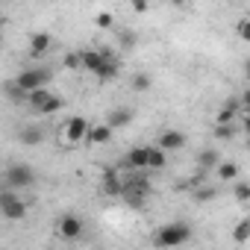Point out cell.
I'll list each match as a JSON object with an SVG mask.
<instances>
[{"label": "cell", "instance_id": "cell-13", "mask_svg": "<svg viewBox=\"0 0 250 250\" xmlns=\"http://www.w3.org/2000/svg\"><path fill=\"white\" fill-rule=\"evenodd\" d=\"M112 127H109V124H97V127H91L88 130V142L91 145H109L112 142Z\"/></svg>", "mask_w": 250, "mask_h": 250}, {"label": "cell", "instance_id": "cell-3", "mask_svg": "<svg viewBox=\"0 0 250 250\" xmlns=\"http://www.w3.org/2000/svg\"><path fill=\"white\" fill-rule=\"evenodd\" d=\"M36 183V174L30 165H9L6 168V188H30Z\"/></svg>", "mask_w": 250, "mask_h": 250}, {"label": "cell", "instance_id": "cell-29", "mask_svg": "<svg viewBox=\"0 0 250 250\" xmlns=\"http://www.w3.org/2000/svg\"><path fill=\"white\" fill-rule=\"evenodd\" d=\"M238 36H241V42H250V18H244L238 24Z\"/></svg>", "mask_w": 250, "mask_h": 250}, {"label": "cell", "instance_id": "cell-11", "mask_svg": "<svg viewBox=\"0 0 250 250\" xmlns=\"http://www.w3.org/2000/svg\"><path fill=\"white\" fill-rule=\"evenodd\" d=\"M50 44H53V36H50V33H36V36L30 39V53H33V56H44V53L50 50Z\"/></svg>", "mask_w": 250, "mask_h": 250}, {"label": "cell", "instance_id": "cell-2", "mask_svg": "<svg viewBox=\"0 0 250 250\" xmlns=\"http://www.w3.org/2000/svg\"><path fill=\"white\" fill-rule=\"evenodd\" d=\"M50 80H53V71H50V68H30V71H21L15 83H18L27 94H33V91H39V88H47Z\"/></svg>", "mask_w": 250, "mask_h": 250}, {"label": "cell", "instance_id": "cell-4", "mask_svg": "<svg viewBox=\"0 0 250 250\" xmlns=\"http://www.w3.org/2000/svg\"><path fill=\"white\" fill-rule=\"evenodd\" d=\"M0 209H3V215H6L9 221H21V218L27 215V203H24L21 197H15L9 188L0 194Z\"/></svg>", "mask_w": 250, "mask_h": 250}, {"label": "cell", "instance_id": "cell-25", "mask_svg": "<svg viewBox=\"0 0 250 250\" xmlns=\"http://www.w3.org/2000/svg\"><path fill=\"white\" fill-rule=\"evenodd\" d=\"M150 168H165V150L150 147Z\"/></svg>", "mask_w": 250, "mask_h": 250}, {"label": "cell", "instance_id": "cell-9", "mask_svg": "<svg viewBox=\"0 0 250 250\" xmlns=\"http://www.w3.org/2000/svg\"><path fill=\"white\" fill-rule=\"evenodd\" d=\"M127 168L133 171H142V168H150V147H133L127 153V162H124Z\"/></svg>", "mask_w": 250, "mask_h": 250}, {"label": "cell", "instance_id": "cell-35", "mask_svg": "<svg viewBox=\"0 0 250 250\" xmlns=\"http://www.w3.org/2000/svg\"><path fill=\"white\" fill-rule=\"evenodd\" d=\"M247 150H250V136H247Z\"/></svg>", "mask_w": 250, "mask_h": 250}, {"label": "cell", "instance_id": "cell-10", "mask_svg": "<svg viewBox=\"0 0 250 250\" xmlns=\"http://www.w3.org/2000/svg\"><path fill=\"white\" fill-rule=\"evenodd\" d=\"M106 56H109V50H83V68L91 71V74L97 77V71L103 68Z\"/></svg>", "mask_w": 250, "mask_h": 250}, {"label": "cell", "instance_id": "cell-21", "mask_svg": "<svg viewBox=\"0 0 250 250\" xmlns=\"http://www.w3.org/2000/svg\"><path fill=\"white\" fill-rule=\"evenodd\" d=\"M232 194H235V200H238V203H247V200H250V183H244V180H235V188H232Z\"/></svg>", "mask_w": 250, "mask_h": 250}, {"label": "cell", "instance_id": "cell-12", "mask_svg": "<svg viewBox=\"0 0 250 250\" xmlns=\"http://www.w3.org/2000/svg\"><path fill=\"white\" fill-rule=\"evenodd\" d=\"M133 121V109H112L109 115H106V124L112 130H118V127H127V124Z\"/></svg>", "mask_w": 250, "mask_h": 250}, {"label": "cell", "instance_id": "cell-7", "mask_svg": "<svg viewBox=\"0 0 250 250\" xmlns=\"http://www.w3.org/2000/svg\"><path fill=\"white\" fill-rule=\"evenodd\" d=\"M124 180L118 177V168H106V174H103V194L106 197H124Z\"/></svg>", "mask_w": 250, "mask_h": 250}, {"label": "cell", "instance_id": "cell-32", "mask_svg": "<svg viewBox=\"0 0 250 250\" xmlns=\"http://www.w3.org/2000/svg\"><path fill=\"white\" fill-rule=\"evenodd\" d=\"M244 130H247V136H250V115L244 118Z\"/></svg>", "mask_w": 250, "mask_h": 250}, {"label": "cell", "instance_id": "cell-33", "mask_svg": "<svg viewBox=\"0 0 250 250\" xmlns=\"http://www.w3.org/2000/svg\"><path fill=\"white\" fill-rule=\"evenodd\" d=\"M244 103H247V106H250V88H247V91H244Z\"/></svg>", "mask_w": 250, "mask_h": 250}, {"label": "cell", "instance_id": "cell-19", "mask_svg": "<svg viewBox=\"0 0 250 250\" xmlns=\"http://www.w3.org/2000/svg\"><path fill=\"white\" fill-rule=\"evenodd\" d=\"M50 97H53V94H50L47 88H39V91H33V94L27 97V103H30V106H33V109L39 112V109H42V106H44V103H47Z\"/></svg>", "mask_w": 250, "mask_h": 250}, {"label": "cell", "instance_id": "cell-34", "mask_svg": "<svg viewBox=\"0 0 250 250\" xmlns=\"http://www.w3.org/2000/svg\"><path fill=\"white\" fill-rule=\"evenodd\" d=\"M244 71H247V80H250V62H247V65H244Z\"/></svg>", "mask_w": 250, "mask_h": 250}, {"label": "cell", "instance_id": "cell-28", "mask_svg": "<svg viewBox=\"0 0 250 250\" xmlns=\"http://www.w3.org/2000/svg\"><path fill=\"white\" fill-rule=\"evenodd\" d=\"M94 24H97L100 30H109V27H112V15H109V12H100V15L94 18Z\"/></svg>", "mask_w": 250, "mask_h": 250}, {"label": "cell", "instance_id": "cell-31", "mask_svg": "<svg viewBox=\"0 0 250 250\" xmlns=\"http://www.w3.org/2000/svg\"><path fill=\"white\" fill-rule=\"evenodd\" d=\"M133 12H139V15L147 12V3H145V0H136V3H133Z\"/></svg>", "mask_w": 250, "mask_h": 250}, {"label": "cell", "instance_id": "cell-27", "mask_svg": "<svg viewBox=\"0 0 250 250\" xmlns=\"http://www.w3.org/2000/svg\"><path fill=\"white\" fill-rule=\"evenodd\" d=\"M65 68H71V71L83 68V53H68L65 56Z\"/></svg>", "mask_w": 250, "mask_h": 250}, {"label": "cell", "instance_id": "cell-30", "mask_svg": "<svg viewBox=\"0 0 250 250\" xmlns=\"http://www.w3.org/2000/svg\"><path fill=\"white\" fill-rule=\"evenodd\" d=\"M215 136H218V139H229V136H235V130H232V127H218Z\"/></svg>", "mask_w": 250, "mask_h": 250}, {"label": "cell", "instance_id": "cell-17", "mask_svg": "<svg viewBox=\"0 0 250 250\" xmlns=\"http://www.w3.org/2000/svg\"><path fill=\"white\" fill-rule=\"evenodd\" d=\"M118 71H121V65H118V59H112V53H109L106 62H103V68L97 71V77H100V80H112V77H118Z\"/></svg>", "mask_w": 250, "mask_h": 250}, {"label": "cell", "instance_id": "cell-1", "mask_svg": "<svg viewBox=\"0 0 250 250\" xmlns=\"http://www.w3.org/2000/svg\"><path fill=\"white\" fill-rule=\"evenodd\" d=\"M188 238H191V227L183 224V221H174V224H165V227L156 229L153 244H156V247H180V244H186Z\"/></svg>", "mask_w": 250, "mask_h": 250}, {"label": "cell", "instance_id": "cell-8", "mask_svg": "<svg viewBox=\"0 0 250 250\" xmlns=\"http://www.w3.org/2000/svg\"><path fill=\"white\" fill-rule=\"evenodd\" d=\"M183 145H186V136H183L180 130H165V133L156 139V147L165 150V153H168V150H180Z\"/></svg>", "mask_w": 250, "mask_h": 250}, {"label": "cell", "instance_id": "cell-5", "mask_svg": "<svg viewBox=\"0 0 250 250\" xmlns=\"http://www.w3.org/2000/svg\"><path fill=\"white\" fill-rule=\"evenodd\" d=\"M59 235H62V238H68V241L80 238V235H83V221H80L74 212L62 215V218H59Z\"/></svg>", "mask_w": 250, "mask_h": 250}, {"label": "cell", "instance_id": "cell-16", "mask_svg": "<svg viewBox=\"0 0 250 250\" xmlns=\"http://www.w3.org/2000/svg\"><path fill=\"white\" fill-rule=\"evenodd\" d=\"M238 165L235 162H221L218 165V180H224V183H232V180H238Z\"/></svg>", "mask_w": 250, "mask_h": 250}, {"label": "cell", "instance_id": "cell-22", "mask_svg": "<svg viewBox=\"0 0 250 250\" xmlns=\"http://www.w3.org/2000/svg\"><path fill=\"white\" fill-rule=\"evenodd\" d=\"M215 197H218V188H212V186H203V188L194 191V200H197V203H209V200H215Z\"/></svg>", "mask_w": 250, "mask_h": 250}, {"label": "cell", "instance_id": "cell-23", "mask_svg": "<svg viewBox=\"0 0 250 250\" xmlns=\"http://www.w3.org/2000/svg\"><path fill=\"white\" fill-rule=\"evenodd\" d=\"M62 106H65V100H62V97H56V94H53V97H50V100H47V103H44V106H42V109H39V112H42V115H53V112H59V109H62Z\"/></svg>", "mask_w": 250, "mask_h": 250}, {"label": "cell", "instance_id": "cell-18", "mask_svg": "<svg viewBox=\"0 0 250 250\" xmlns=\"http://www.w3.org/2000/svg\"><path fill=\"white\" fill-rule=\"evenodd\" d=\"M235 106H238V103H235V100H229V103L218 112V118H215V121H218V127H229V121L235 118Z\"/></svg>", "mask_w": 250, "mask_h": 250}, {"label": "cell", "instance_id": "cell-24", "mask_svg": "<svg viewBox=\"0 0 250 250\" xmlns=\"http://www.w3.org/2000/svg\"><path fill=\"white\" fill-rule=\"evenodd\" d=\"M118 42H121V47L133 50V47H136V33H133V30H121V33H118Z\"/></svg>", "mask_w": 250, "mask_h": 250}, {"label": "cell", "instance_id": "cell-26", "mask_svg": "<svg viewBox=\"0 0 250 250\" xmlns=\"http://www.w3.org/2000/svg\"><path fill=\"white\" fill-rule=\"evenodd\" d=\"M133 88H136V91H147V88H150V77H147V74H136V77H133Z\"/></svg>", "mask_w": 250, "mask_h": 250}, {"label": "cell", "instance_id": "cell-20", "mask_svg": "<svg viewBox=\"0 0 250 250\" xmlns=\"http://www.w3.org/2000/svg\"><path fill=\"white\" fill-rule=\"evenodd\" d=\"M232 238H235L238 244H244V241L250 238V218H241V221L235 224V229H232Z\"/></svg>", "mask_w": 250, "mask_h": 250}, {"label": "cell", "instance_id": "cell-15", "mask_svg": "<svg viewBox=\"0 0 250 250\" xmlns=\"http://www.w3.org/2000/svg\"><path fill=\"white\" fill-rule=\"evenodd\" d=\"M21 142H24L27 147H36V145H42V142H44V133H42V127H24V130H21Z\"/></svg>", "mask_w": 250, "mask_h": 250}, {"label": "cell", "instance_id": "cell-6", "mask_svg": "<svg viewBox=\"0 0 250 250\" xmlns=\"http://www.w3.org/2000/svg\"><path fill=\"white\" fill-rule=\"evenodd\" d=\"M88 124H85V118L83 115H74L71 121H68V127H65V139L74 145V142H83V139H88Z\"/></svg>", "mask_w": 250, "mask_h": 250}, {"label": "cell", "instance_id": "cell-14", "mask_svg": "<svg viewBox=\"0 0 250 250\" xmlns=\"http://www.w3.org/2000/svg\"><path fill=\"white\" fill-rule=\"evenodd\" d=\"M197 165H200L203 171H209V168H215V171H218V165H221V156H218V150H215V147H206V150H200V153H197Z\"/></svg>", "mask_w": 250, "mask_h": 250}]
</instances>
